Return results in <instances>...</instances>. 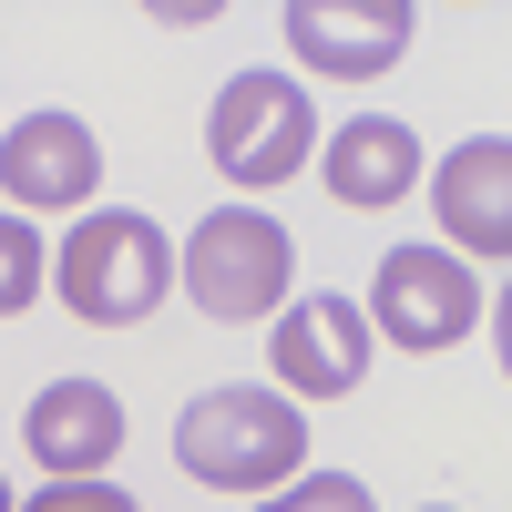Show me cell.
Instances as JSON below:
<instances>
[{
    "instance_id": "cell-1",
    "label": "cell",
    "mask_w": 512,
    "mask_h": 512,
    "mask_svg": "<svg viewBox=\"0 0 512 512\" xmlns=\"http://www.w3.org/2000/svg\"><path fill=\"white\" fill-rule=\"evenodd\" d=\"M175 461L185 482L205 492H287L297 472H308V420H297L287 390H246V379H226V390H195L185 420H175Z\"/></svg>"
},
{
    "instance_id": "cell-2",
    "label": "cell",
    "mask_w": 512,
    "mask_h": 512,
    "mask_svg": "<svg viewBox=\"0 0 512 512\" xmlns=\"http://www.w3.org/2000/svg\"><path fill=\"white\" fill-rule=\"evenodd\" d=\"M164 287H175V246H164L154 216H134V205H93L62 256H52V297L82 318V328H134L164 308Z\"/></svg>"
},
{
    "instance_id": "cell-3",
    "label": "cell",
    "mask_w": 512,
    "mask_h": 512,
    "mask_svg": "<svg viewBox=\"0 0 512 512\" xmlns=\"http://www.w3.org/2000/svg\"><path fill=\"white\" fill-rule=\"evenodd\" d=\"M287 277H297V236L267 216V205H216V216L175 246V287H185L216 328L277 318V308H287Z\"/></svg>"
},
{
    "instance_id": "cell-4",
    "label": "cell",
    "mask_w": 512,
    "mask_h": 512,
    "mask_svg": "<svg viewBox=\"0 0 512 512\" xmlns=\"http://www.w3.org/2000/svg\"><path fill=\"white\" fill-rule=\"evenodd\" d=\"M205 154H216L226 185L267 195V185H287L297 164L318 154V113H308V93H297L287 72H236L216 93V113H205Z\"/></svg>"
},
{
    "instance_id": "cell-5",
    "label": "cell",
    "mask_w": 512,
    "mask_h": 512,
    "mask_svg": "<svg viewBox=\"0 0 512 512\" xmlns=\"http://www.w3.org/2000/svg\"><path fill=\"white\" fill-rule=\"evenodd\" d=\"M482 328V277L451 246H390L369 277V338L390 349H461Z\"/></svg>"
},
{
    "instance_id": "cell-6",
    "label": "cell",
    "mask_w": 512,
    "mask_h": 512,
    "mask_svg": "<svg viewBox=\"0 0 512 512\" xmlns=\"http://www.w3.org/2000/svg\"><path fill=\"white\" fill-rule=\"evenodd\" d=\"M267 359L287 400H349L369 379V308L359 297H287L267 318Z\"/></svg>"
},
{
    "instance_id": "cell-7",
    "label": "cell",
    "mask_w": 512,
    "mask_h": 512,
    "mask_svg": "<svg viewBox=\"0 0 512 512\" xmlns=\"http://www.w3.org/2000/svg\"><path fill=\"white\" fill-rule=\"evenodd\" d=\"M0 195H11V216H52V205L93 216V195H103L93 123L82 113H21L11 134H0Z\"/></svg>"
},
{
    "instance_id": "cell-8",
    "label": "cell",
    "mask_w": 512,
    "mask_h": 512,
    "mask_svg": "<svg viewBox=\"0 0 512 512\" xmlns=\"http://www.w3.org/2000/svg\"><path fill=\"white\" fill-rule=\"evenodd\" d=\"M420 11L410 0H287V52L328 82H369L410 52Z\"/></svg>"
},
{
    "instance_id": "cell-9",
    "label": "cell",
    "mask_w": 512,
    "mask_h": 512,
    "mask_svg": "<svg viewBox=\"0 0 512 512\" xmlns=\"http://www.w3.org/2000/svg\"><path fill=\"white\" fill-rule=\"evenodd\" d=\"M431 216L451 256H512V134H472L431 164Z\"/></svg>"
},
{
    "instance_id": "cell-10",
    "label": "cell",
    "mask_w": 512,
    "mask_h": 512,
    "mask_svg": "<svg viewBox=\"0 0 512 512\" xmlns=\"http://www.w3.org/2000/svg\"><path fill=\"white\" fill-rule=\"evenodd\" d=\"M21 441L52 482H103L113 451H123V400L103 379H52V390H31L21 410Z\"/></svg>"
},
{
    "instance_id": "cell-11",
    "label": "cell",
    "mask_w": 512,
    "mask_h": 512,
    "mask_svg": "<svg viewBox=\"0 0 512 512\" xmlns=\"http://www.w3.org/2000/svg\"><path fill=\"white\" fill-rule=\"evenodd\" d=\"M410 185H420V134H410V123L349 113V123L328 134V195H338V205H359V216H369V205H400Z\"/></svg>"
},
{
    "instance_id": "cell-12",
    "label": "cell",
    "mask_w": 512,
    "mask_h": 512,
    "mask_svg": "<svg viewBox=\"0 0 512 512\" xmlns=\"http://www.w3.org/2000/svg\"><path fill=\"white\" fill-rule=\"evenodd\" d=\"M41 287H52V246H41V226L31 216H0V318H21Z\"/></svg>"
},
{
    "instance_id": "cell-13",
    "label": "cell",
    "mask_w": 512,
    "mask_h": 512,
    "mask_svg": "<svg viewBox=\"0 0 512 512\" xmlns=\"http://www.w3.org/2000/svg\"><path fill=\"white\" fill-rule=\"evenodd\" d=\"M256 512H379V502H369V482H349V472H297L287 492H267Z\"/></svg>"
},
{
    "instance_id": "cell-14",
    "label": "cell",
    "mask_w": 512,
    "mask_h": 512,
    "mask_svg": "<svg viewBox=\"0 0 512 512\" xmlns=\"http://www.w3.org/2000/svg\"><path fill=\"white\" fill-rule=\"evenodd\" d=\"M21 512H144L134 492H113V482H41Z\"/></svg>"
},
{
    "instance_id": "cell-15",
    "label": "cell",
    "mask_w": 512,
    "mask_h": 512,
    "mask_svg": "<svg viewBox=\"0 0 512 512\" xmlns=\"http://www.w3.org/2000/svg\"><path fill=\"white\" fill-rule=\"evenodd\" d=\"M492 349H502V379H512V287H502V308H492Z\"/></svg>"
},
{
    "instance_id": "cell-16",
    "label": "cell",
    "mask_w": 512,
    "mask_h": 512,
    "mask_svg": "<svg viewBox=\"0 0 512 512\" xmlns=\"http://www.w3.org/2000/svg\"><path fill=\"white\" fill-rule=\"evenodd\" d=\"M0 512H21V492H11V482H0Z\"/></svg>"
},
{
    "instance_id": "cell-17",
    "label": "cell",
    "mask_w": 512,
    "mask_h": 512,
    "mask_svg": "<svg viewBox=\"0 0 512 512\" xmlns=\"http://www.w3.org/2000/svg\"><path fill=\"white\" fill-rule=\"evenodd\" d=\"M431 512H451V502H431Z\"/></svg>"
}]
</instances>
